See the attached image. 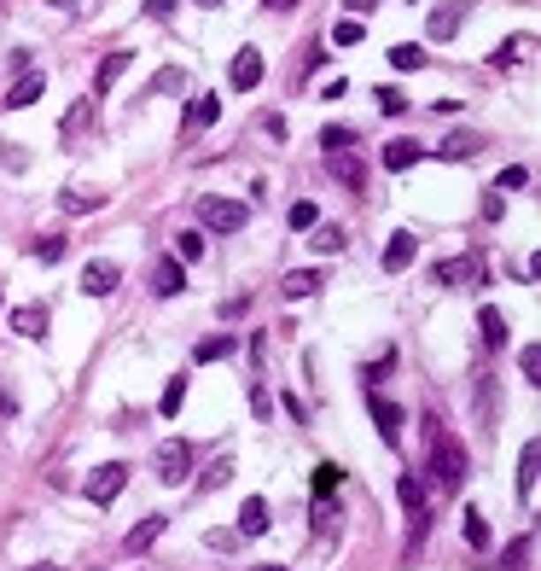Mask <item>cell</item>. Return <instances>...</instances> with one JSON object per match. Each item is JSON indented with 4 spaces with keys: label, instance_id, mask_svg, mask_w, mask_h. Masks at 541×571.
Returning a JSON list of instances; mask_svg holds the SVG:
<instances>
[{
    "label": "cell",
    "instance_id": "9a60e30c",
    "mask_svg": "<svg viewBox=\"0 0 541 571\" xmlns=\"http://www.w3.org/2000/svg\"><path fill=\"white\" fill-rule=\"evenodd\" d=\"M128 65H134V53H105V58H99V76H94V99H105V94H111V88L123 82V70H128Z\"/></svg>",
    "mask_w": 541,
    "mask_h": 571
},
{
    "label": "cell",
    "instance_id": "4fadbf2b",
    "mask_svg": "<svg viewBox=\"0 0 541 571\" xmlns=\"http://www.w3.org/2000/svg\"><path fill=\"white\" fill-rule=\"evenodd\" d=\"M477 152H484V135H472V128H454V135L437 146L443 164H466V158H477Z\"/></svg>",
    "mask_w": 541,
    "mask_h": 571
},
{
    "label": "cell",
    "instance_id": "ab89813d",
    "mask_svg": "<svg viewBox=\"0 0 541 571\" xmlns=\"http://www.w3.org/2000/svg\"><path fill=\"white\" fill-rule=\"evenodd\" d=\"M227 478H233V455H222V460H216V467H210V473L198 478V490H222Z\"/></svg>",
    "mask_w": 541,
    "mask_h": 571
},
{
    "label": "cell",
    "instance_id": "8d00e7d4",
    "mask_svg": "<svg viewBox=\"0 0 541 571\" xmlns=\"http://www.w3.org/2000/svg\"><path fill=\"white\" fill-rule=\"evenodd\" d=\"M361 35H367V29H361V18H338V24H332V47H355Z\"/></svg>",
    "mask_w": 541,
    "mask_h": 571
},
{
    "label": "cell",
    "instance_id": "f907efd6",
    "mask_svg": "<svg viewBox=\"0 0 541 571\" xmlns=\"http://www.w3.org/2000/svg\"><path fill=\"white\" fill-rule=\"evenodd\" d=\"M344 6H349V12H355V18H367V12H378L385 0H344Z\"/></svg>",
    "mask_w": 541,
    "mask_h": 571
},
{
    "label": "cell",
    "instance_id": "f5cc1de1",
    "mask_svg": "<svg viewBox=\"0 0 541 571\" xmlns=\"http://www.w3.org/2000/svg\"><path fill=\"white\" fill-rule=\"evenodd\" d=\"M12 408H18V403H12V390L0 385V414H12Z\"/></svg>",
    "mask_w": 541,
    "mask_h": 571
},
{
    "label": "cell",
    "instance_id": "30bf717a",
    "mask_svg": "<svg viewBox=\"0 0 541 571\" xmlns=\"http://www.w3.org/2000/svg\"><path fill=\"white\" fill-rule=\"evenodd\" d=\"M117 280H123V268H117L111 257H94V263L82 268V292H88V297H111Z\"/></svg>",
    "mask_w": 541,
    "mask_h": 571
},
{
    "label": "cell",
    "instance_id": "f1b7e54d",
    "mask_svg": "<svg viewBox=\"0 0 541 571\" xmlns=\"http://www.w3.org/2000/svg\"><path fill=\"white\" fill-rule=\"evenodd\" d=\"M216 117H222V99H216V94H198L193 112H187V128H210Z\"/></svg>",
    "mask_w": 541,
    "mask_h": 571
},
{
    "label": "cell",
    "instance_id": "ee69618b",
    "mask_svg": "<svg viewBox=\"0 0 541 571\" xmlns=\"http://www.w3.org/2000/svg\"><path fill=\"white\" fill-rule=\"evenodd\" d=\"M530 181V169L524 164H507V169H500V181H495V193H513V187H524Z\"/></svg>",
    "mask_w": 541,
    "mask_h": 571
},
{
    "label": "cell",
    "instance_id": "836d02e7",
    "mask_svg": "<svg viewBox=\"0 0 541 571\" xmlns=\"http://www.w3.org/2000/svg\"><path fill=\"white\" fill-rule=\"evenodd\" d=\"M530 559H536V536H530V530H524V536H518V543L507 548V554H500V566H507V571H524Z\"/></svg>",
    "mask_w": 541,
    "mask_h": 571
},
{
    "label": "cell",
    "instance_id": "ffe728a7",
    "mask_svg": "<svg viewBox=\"0 0 541 571\" xmlns=\"http://www.w3.org/2000/svg\"><path fill=\"white\" fill-rule=\"evenodd\" d=\"M47 309L42 304H24V309H12V333H24V338H47Z\"/></svg>",
    "mask_w": 541,
    "mask_h": 571
},
{
    "label": "cell",
    "instance_id": "11a10c76",
    "mask_svg": "<svg viewBox=\"0 0 541 571\" xmlns=\"http://www.w3.org/2000/svg\"><path fill=\"white\" fill-rule=\"evenodd\" d=\"M250 571H286V566H250Z\"/></svg>",
    "mask_w": 541,
    "mask_h": 571
},
{
    "label": "cell",
    "instance_id": "484cf974",
    "mask_svg": "<svg viewBox=\"0 0 541 571\" xmlns=\"http://www.w3.org/2000/svg\"><path fill=\"white\" fill-rule=\"evenodd\" d=\"M320 286H326V280H320L315 268H292V274L279 280V292L286 297H309V292H320Z\"/></svg>",
    "mask_w": 541,
    "mask_h": 571
},
{
    "label": "cell",
    "instance_id": "1f68e13d",
    "mask_svg": "<svg viewBox=\"0 0 541 571\" xmlns=\"http://www.w3.org/2000/svg\"><path fill=\"white\" fill-rule=\"evenodd\" d=\"M65 251H70V239H65V234H42L35 245H29V257H35V263H58Z\"/></svg>",
    "mask_w": 541,
    "mask_h": 571
},
{
    "label": "cell",
    "instance_id": "5b68a950",
    "mask_svg": "<svg viewBox=\"0 0 541 571\" xmlns=\"http://www.w3.org/2000/svg\"><path fill=\"white\" fill-rule=\"evenodd\" d=\"M466 6H472V0H443V6H431L425 35H431V42H454L460 24H466Z\"/></svg>",
    "mask_w": 541,
    "mask_h": 571
},
{
    "label": "cell",
    "instance_id": "277c9868",
    "mask_svg": "<svg viewBox=\"0 0 541 571\" xmlns=\"http://www.w3.org/2000/svg\"><path fill=\"white\" fill-rule=\"evenodd\" d=\"M128 484V467L123 460H105V467H94V478H88V496H94V507H111L117 496H123Z\"/></svg>",
    "mask_w": 541,
    "mask_h": 571
},
{
    "label": "cell",
    "instance_id": "d6a6232c",
    "mask_svg": "<svg viewBox=\"0 0 541 571\" xmlns=\"http://www.w3.org/2000/svg\"><path fill=\"white\" fill-rule=\"evenodd\" d=\"M460 530H466V548H477V554H484V548H489V525H484V513H477V507H466V519H460Z\"/></svg>",
    "mask_w": 541,
    "mask_h": 571
},
{
    "label": "cell",
    "instance_id": "4316f807",
    "mask_svg": "<svg viewBox=\"0 0 541 571\" xmlns=\"http://www.w3.org/2000/svg\"><path fill=\"white\" fill-rule=\"evenodd\" d=\"M233 350H239L233 333H216V338H204V344L193 350V362H198V367H204V362H222V356H233Z\"/></svg>",
    "mask_w": 541,
    "mask_h": 571
},
{
    "label": "cell",
    "instance_id": "e0dca14e",
    "mask_svg": "<svg viewBox=\"0 0 541 571\" xmlns=\"http://www.w3.org/2000/svg\"><path fill=\"white\" fill-rule=\"evenodd\" d=\"M164 525H169L164 513H152V519H140V525H134V530H128V536H123V548H128V554H146V548H152L157 536H164Z\"/></svg>",
    "mask_w": 541,
    "mask_h": 571
},
{
    "label": "cell",
    "instance_id": "ba28073f",
    "mask_svg": "<svg viewBox=\"0 0 541 571\" xmlns=\"http://www.w3.org/2000/svg\"><path fill=\"white\" fill-rule=\"evenodd\" d=\"M42 94H47V76H42V70H24V76H18V82L0 94V105H6V112H29Z\"/></svg>",
    "mask_w": 541,
    "mask_h": 571
},
{
    "label": "cell",
    "instance_id": "bcb514c9",
    "mask_svg": "<svg viewBox=\"0 0 541 571\" xmlns=\"http://www.w3.org/2000/svg\"><path fill=\"white\" fill-rule=\"evenodd\" d=\"M169 88H187V76H180V70H157L146 94H169Z\"/></svg>",
    "mask_w": 541,
    "mask_h": 571
},
{
    "label": "cell",
    "instance_id": "8fae6325",
    "mask_svg": "<svg viewBox=\"0 0 541 571\" xmlns=\"http://www.w3.org/2000/svg\"><path fill=\"white\" fill-rule=\"evenodd\" d=\"M414 257H419V239L408 234V228H396V234H390V245H385V274H402V268H414Z\"/></svg>",
    "mask_w": 541,
    "mask_h": 571
},
{
    "label": "cell",
    "instance_id": "7dc6e473",
    "mask_svg": "<svg viewBox=\"0 0 541 571\" xmlns=\"http://www.w3.org/2000/svg\"><path fill=\"white\" fill-rule=\"evenodd\" d=\"M146 18H157V24H169V18H175V0H146Z\"/></svg>",
    "mask_w": 541,
    "mask_h": 571
},
{
    "label": "cell",
    "instance_id": "c3c4849f",
    "mask_svg": "<svg viewBox=\"0 0 541 571\" xmlns=\"http://www.w3.org/2000/svg\"><path fill=\"white\" fill-rule=\"evenodd\" d=\"M500 216H507V198L489 193V198H484V222H500Z\"/></svg>",
    "mask_w": 541,
    "mask_h": 571
},
{
    "label": "cell",
    "instance_id": "2e32d148",
    "mask_svg": "<svg viewBox=\"0 0 541 571\" xmlns=\"http://www.w3.org/2000/svg\"><path fill=\"white\" fill-rule=\"evenodd\" d=\"M477 333H484V350H507V315L495 304L477 309Z\"/></svg>",
    "mask_w": 541,
    "mask_h": 571
},
{
    "label": "cell",
    "instance_id": "db71d44e",
    "mask_svg": "<svg viewBox=\"0 0 541 571\" xmlns=\"http://www.w3.org/2000/svg\"><path fill=\"white\" fill-rule=\"evenodd\" d=\"M193 6H227V0H193Z\"/></svg>",
    "mask_w": 541,
    "mask_h": 571
},
{
    "label": "cell",
    "instance_id": "52a82bcc",
    "mask_svg": "<svg viewBox=\"0 0 541 571\" xmlns=\"http://www.w3.org/2000/svg\"><path fill=\"white\" fill-rule=\"evenodd\" d=\"M367 408H373V420H378V437H385L390 449L402 444V426H408V414L396 403H390V397H378V390H367Z\"/></svg>",
    "mask_w": 541,
    "mask_h": 571
},
{
    "label": "cell",
    "instance_id": "d4e9b609",
    "mask_svg": "<svg viewBox=\"0 0 541 571\" xmlns=\"http://www.w3.org/2000/svg\"><path fill=\"white\" fill-rule=\"evenodd\" d=\"M309 245H315L320 257L344 251V228H338V222H315V228H309Z\"/></svg>",
    "mask_w": 541,
    "mask_h": 571
},
{
    "label": "cell",
    "instance_id": "7c38bea8",
    "mask_svg": "<svg viewBox=\"0 0 541 571\" xmlns=\"http://www.w3.org/2000/svg\"><path fill=\"white\" fill-rule=\"evenodd\" d=\"M326 175H332V181H344L349 193H361V187H367V169H361L355 152H326Z\"/></svg>",
    "mask_w": 541,
    "mask_h": 571
},
{
    "label": "cell",
    "instance_id": "f35d334b",
    "mask_svg": "<svg viewBox=\"0 0 541 571\" xmlns=\"http://www.w3.org/2000/svg\"><path fill=\"white\" fill-rule=\"evenodd\" d=\"M349 140H355V128H344V123L320 128V146H326V152H349Z\"/></svg>",
    "mask_w": 541,
    "mask_h": 571
},
{
    "label": "cell",
    "instance_id": "ac0fdd59",
    "mask_svg": "<svg viewBox=\"0 0 541 571\" xmlns=\"http://www.w3.org/2000/svg\"><path fill=\"white\" fill-rule=\"evenodd\" d=\"M419 152H425V146H419V140H390V146H385V169H390V175H402V169H414L419 164Z\"/></svg>",
    "mask_w": 541,
    "mask_h": 571
},
{
    "label": "cell",
    "instance_id": "60d3db41",
    "mask_svg": "<svg viewBox=\"0 0 541 571\" xmlns=\"http://www.w3.org/2000/svg\"><path fill=\"white\" fill-rule=\"evenodd\" d=\"M373 99H378V112H385V117H402V112H408V99H402V88H378Z\"/></svg>",
    "mask_w": 541,
    "mask_h": 571
},
{
    "label": "cell",
    "instance_id": "7bdbcfd3",
    "mask_svg": "<svg viewBox=\"0 0 541 571\" xmlns=\"http://www.w3.org/2000/svg\"><path fill=\"white\" fill-rule=\"evenodd\" d=\"M315 222H320V210L309 204V198H297V204H292V228H297V234H309Z\"/></svg>",
    "mask_w": 541,
    "mask_h": 571
},
{
    "label": "cell",
    "instance_id": "d590c367",
    "mask_svg": "<svg viewBox=\"0 0 541 571\" xmlns=\"http://www.w3.org/2000/svg\"><path fill=\"white\" fill-rule=\"evenodd\" d=\"M338 484H344V467H332V460H320V467H315V496L326 502V496H332Z\"/></svg>",
    "mask_w": 541,
    "mask_h": 571
},
{
    "label": "cell",
    "instance_id": "f546056e",
    "mask_svg": "<svg viewBox=\"0 0 541 571\" xmlns=\"http://www.w3.org/2000/svg\"><path fill=\"white\" fill-rule=\"evenodd\" d=\"M495 414H500V390H495V379H477V420H484V426H495Z\"/></svg>",
    "mask_w": 541,
    "mask_h": 571
},
{
    "label": "cell",
    "instance_id": "44dd1931",
    "mask_svg": "<svg viewBox=\"0 0 541 571\" xmlns=\"http://www.w3.org/2000/svg\"><path fill=\"white\" fill-rule=\"evenodd\" d=\"M530 47H536V35H513V42H500L495 53H489V65H495V70H513V65H524Z\"/></svg>",
    "mask_w": 541,
    "mask_h": 571
},
{
    "label": "cell",
    "instance_id": "7a4b0ae2",
    "mask_svg": "<svg viewBox=\"0 0 541 571\" xmlns=\"http://www.w3.org/2000/svg\"><path fill=\"white\" fill-rule=\"evenodd\" d=\"M245 222H250V204H239V198H222V193L198 198V228H210V234H239Z\"/></svg>",
    "mask_w": 541,
    "mask_h": 571
},
{
    "label": "cell",
    "instance_id": "d6986e66",
    "mask_svg": "<svg viewBox=\"0 0 541 571\" xmlns=\"http://www.w3.org/2000/svg\"><path fill=\"white\" fill-rule=\"evenodd\" d=\"M536 467H541V444L530 437L524 455H518V496H524V502H536Z\"/></svg>",
    "mask_w": 541,
    "mask_h": 571
},
{
    "label": "cell",
    "instance_id": "9f6ffc18",
    "mask_svg": "<svg viewBox=\"0 0 541 571\" xmlns=\"http://www.w3.org/2000/svg\"><path fill=\"white\" fill-rule=\"evenodd\" d=\"M35 571H47V566H35Z\"/></svg>",
    "mask_w": 541,
    "mask_h": 571
},
{
    "label": "cell",
    "instance_id": "681fc988",
    "mask_svg": "<svg viewBox=\"0 0 541 571\" xmlns=\"http://www.w3.org/2000/svg\"><path fill=\"white\" fill-rule=\"evenodd\" d=\"M250 408H256V414H263V420H268V414H274V403H268V390H263V385L250 390Z\"/></svg>",
    "mask_w": 541,
    "mask_h": 571
},
{
    "label": "cell",
    "instance_id": "cb8c5ba5",
    "mask_svg": "<svg viewBox=\"0 0 541 571\" xmlns=\"http://www.w3.org/2000/svg\"><path fill=\"white\" fill-rule=\"evenodd\" d=\"M58 210L65 216H94V210H105V193H76L70 187V193H58Z\"/></svg>",
    "mask_w": 541,
    "mask_h": 571
},
{
    "label": "cell",
    "instance_id": "6da1fadb",
    "mask_svg": "<svg viewBox=\"0 0 541 571\" xmlns=\"http://www.w3.org/2000/svg\"><path fill=\"white\" fill-rule=\"evenodd\" d=\"M425 426H431V478H437L443 490H460L466 484V449H460L437 420H425Z\"/></svg>",
    "mask_w": 541,
    "mask_h": 571
},
{
    "label": "cell",
    "instance_id": "3957f363",
    "mask_svg": "<svg viewBox=\"0 0 541 571\" xmlns=\"http://www.w3.org/2000/svg\"><path fill=\"white\" fill-rule=\"evenodd\" d=\"M193 444H187V437H164V444H157V455H152V473L164 478L169 490H180L187 484V478H193Z\"/></svg>",
    "mask_w": 541,
    "mask_h": 571
},
{
    "label": "cell",
    "instance_id": "74e56055",
    "mask_svg": "<svg viewBox=\"0 0 541 571\" xmlns=\"http://www.w3.org/2000/svg\"><path fill=\"white\" fill-rule=\"evenodd\" d=\"M180 403H187V374H175L164 385V403H157V408H164V414H180Z\"/></svg>",
    "mask_w": 541,
    "mask_h": 571
},
{
    "label": "cell",
    "instance_id": "7402d4cb",
    "mask_svg": "<svg viewBox=\"0 0 541 571\" xmlns=\"http://www.w3.org/2000/svg\"><path fill=\"white\" fill-rule=\"evenodd\" d=\"M88 123H94V99H76V105H70V112H65V123H58V140H65V146H70V140L82 135Z\"/></svg>",
    "mask_w": 541,
    "mask_h": 571
},
{
    "label": "cell",
    "instance_id": "816d5d0a",
    "mask_svg": "<svg viewBox=\"0 0 541 571\" xmlns=\"http://www.w3.org/2000/svg\"><path fill=\"white\" fill-rule=\"evenodd\" d=\"M263 6H268V12H292L297 0H263Z\"/></svg>",
    "mask_w": 541,
    "mask_h": 571
},
{
    "label": "cell",
    "instance_id": "8992f818",
    "mask_svg": "<svg viewBox=\"0 0 541 571\" xmlns=\"http://www.w3.org/2000/svg\"><path fill=\"white\" fill-rule=\"evenodd\" d=\"M437 274V286H477V274H484V257L466 251V257H443V263L431 268Z\"/></svg>",
    "mask_w": 541,
    "mask_h": 571
},
{
    "label": "cell",
    "instance_id": "83f0119b",
    "mask_svg": "<svg viewBox=\"0 0 541 571\" xmlns=\"http://www.w3.org/2000/svg\"><path fill=\"white\" fill-rule=\"evenodd\" d=\"M390 65H396V70H425L431 53L419 42H396V47H390Z\"/></svg>",
    "mask_w": 541,
    "mask_h": 571
},
{
    "label": "cell",
    "instance_id": "9c48e42d",
    "mask_svg": "<svg viewBox=\"0 0 541 571\" xmlns=\"http://www.w3.org/2000/svg\"><path fill=\"white\" fill-rule=\"evenodd\" d=\"M227 82H233V94H250V88L263 82V53H256V47H239L233 65H227Z\"/></svg>",
    "mask_w": 541,
    "mask_h": 571
},
{
    "label": "cell",
    "instance_id": "f6af8a7d",
    "mask_svg": "<svg viewBox=\"0 0 541 571\" xmlns=\"http://www.w3.org/2000/svg\"><path fill=\"white\" fill-rule=\"evenodd\" d=\"M0 164L6 169H29V152L18 146V140H0Z\"/></svg>",
    "mask_w": 541,
    "mask_h": 571
},
{
    "label": "cell",
    "instance_id": "e575fe53",
    "mask_svg": "<svg viewBox=\"0 0 541 571\" xmlns=\"http://www.w3.org/2000/svg\"><path fill=\"white\" fill-rule=\"evenodd\" d=\"M396 496H402V507H408V513H419V507H425V484H419L414 473H402V478H396Z\"/></svg>",
    "mask_w": 541,
    "mask_h": 571
},
{
    "label": "cell",
    "instance_id": "4dcf8cb0",
    "mask_svg": "<svg viewBox=\"0 0 541 571\" xmlns=\"http://www.w3.org/2000/svg\"><path fill=\"white\" fill-rule=\"evenodd\" d=\"M198 257H204V234H198V228H180L175 234V263H198Z\"/></svg>",
    "mask_w": 541,
    "mask_h": 571
},
{
    "label": "cell",
    "instance_id": "b9f144b4",
    "mask_svg": "<svg viewBox=\"0 0 541 571\" xmlns=\"http://www.w3.org/2000/svg\"><path fill=\"white\" fill-rule=\"evenodd\" d=\"M518 374H524L530 385L541 379V350H536V344H524V350H518Z\"/></svg>",
    "mask_w": 541,
    "mask_h": 571
},
{
    "label": "cell",
    "instance_id": "603a6c76",
    "mask_svg": "<svg viewBox=\"0 0 541 571\" xmlns=\"http://www.w3.org/2000/svg\"><path fill=\"white\" fill-rule=\"evenodd\" d=\"M263 530H268V502L250 496V502L239 507V536H263Z\"/></svg>",
    "mask_w": 541,
    "mask_h": 571
},
{
    "label": "cell",
    "instance_id": "5bb4252c",
    "mask_svg": "<svg viewBox=\"0 0 541 571\" xmlns=\"http://www.w3.org/2000/svg\"><path fill=\"white\" fill-rule=\"evenodd\" d=\"M152 292H157V297H180V292H187V263L164 257V263L152 268Z\"/></svg>",
    "mask_w": 541,
    "mask_h": 571
}]
</instances>
